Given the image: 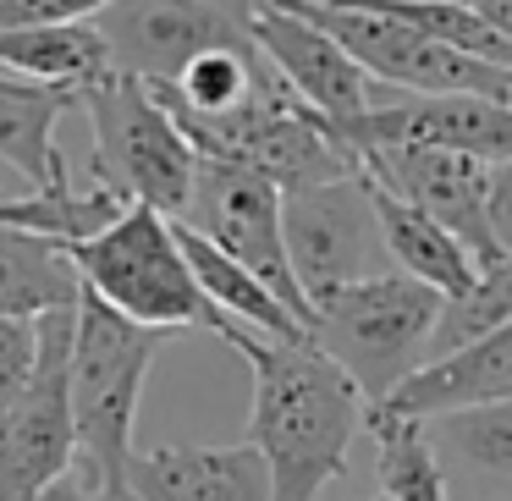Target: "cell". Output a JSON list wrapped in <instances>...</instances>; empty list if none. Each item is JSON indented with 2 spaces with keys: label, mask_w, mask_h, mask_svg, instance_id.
I'll use <instances>...</instances> for the list:
<instances>
[{
  "label": "cell",
  "mask_w": 512,
  "mask_h": 501,
  "mask_svg": "<svg viewBox=\"0 0 512 501\" xmlns=\"http://www.w3.org/2000/svg\"><path fill=\"white\" fill-rule=\"evenodd\" d=\"M45 358L39 380L12 413H0V501H45L61 479L78 474V430H72V336L78 309L39 320Z\"/></svg>",
  "instance_id": "cell-11"
},
{
  "label": "cell",
  "mask_w": 512,
  "mask_h": 501,
  "mask_svg": "<svg viewBox=\"0 0 512 501\" xmlns=\"http://www.w3.org/2000/svg\"><path fill=\"white\" fill-rule=\"evenodd\" d=\"M375 215H380V237H386V254H391V270H397V276L424 281V287L441 292L446 303L463 298V292H474V281L485 276L446 226H435L419 204H408L402 193H391L386 182H375Z\"/></svg>",
  "instance_id": "cell-19"
},
{
  "label": "cell",
  "mask_w": 512,
  "mask_h": 501,
  "mask_svg": "<svg viewBox=\"0 0 512 501\" xmlns=\"http://www.w3.org/2000/svg\"><path fill=\"white\" fill-rule=\"evenodd\" d=\"M177 226L199 232L226 259H237L248 276H259L298 314L303 331L314 336V309L303 298L298 276H292V259H287V226H281V188L276 182H265L248 166H226V160L199 155V182H193V199H188Z\"/></svg>",
  "instance_id": "cell-10"
},
{
  "label": "cell",
  "mask_w": 512,
  "mask_h": 501,
  "mask_svg": "<svg viewBox=\"0 0 512 501\" xmlns=\"http://www.w3.org/2000/svg\"><path fill=\"white\" fill-rule=\"evenodd\" d=\"M364 501H386V496H364Z\"/></svg>",
  "instance_id": "cell-31"
},
{
  "label": "cell",
  "mask_w": 512,
  "mask_h": 501,
  "mask_svg": "<svg viewBox=\"0 0 512 501\" xmlns=\"http://www.w3.org/2000/svg\"><path fill=\"white\" fill-rule=\"evenodd\" d=\"M67 111H83L72 94L56 89H34L23 78L0 72V166H12L28 177V188H45L67 171L56 149V122Z\"/></svg>",
  "instance_id": "cell-21"
},
{
  "label": "cell",
  "mask_w": 512,
  "mask_h": 501,
  "mask_svg": "<svg viewBox=\"0 0 512 501\" xmlns=\"http://www.w3.org/2000/svg\"><path fill=\"white\" fill-rule=\"evenodd\" d=\"M78 303L83 281L67 248L23 232H0V320H45V314L78 309Z\"/></svg>",
  "instance_id": "cell-22"
},
{
  "label": "cell",
  "mask_w": 512,
  "mask_h": 501,
  "mask_svg": "<svg viewBox=\"0 0 512 501\" xmlns=\"http://www.w3.org/2000/svg\"><path fill=\"white\" fill-rule=\"evenodd\" d=\"M364 435L375 441V474L386 501H452V479L424 424L397 419V413H369Z\"/></svg>",
  "instance_id": "cell-23"
},
{
  "label": "cell",
  "mask_w": 512,
  "mask_h": 501,
  "mask_svg": "<svg viewBox=\"0 0 512 501\" xmlns=\"http://www.w3.org/2000/svg\"><path fill=\"white\" fill-rule=\"evenodd\" d=\"M94 12H100V0H0V34L72 23V17H94Z\"/></svg>",
  "instance_id": "cell-27"
},
{
  "label": "cell",
  "mask_w": 512,
  "mask_h": 501,
  "mask_svg": "<svg viewBox=\"0 0 512 501\" xmlns=\"http://www.w3.org/2000/svg\"><path fill=\"white\" fill-rule=\"evenodd\" d=\"M83 116L94 133L89 177L105 182L116 199L160 210L166 221H182L199 182V149L188 144L182 122L160 105V94L138 78L116 72L94 94H83Z\"/></svg>",
  "instance_id": "cell-6"
},
{
  "label": "cell",
  "mask_w": 512,
  "mask_h": 501,
  "mask_svg": "<svg viewBox=\"0 0 512 501\" xmlns=\"http://www.w3.org/2000/svg\"><path fill=\"white\" fill-rule=\"evenodd\" d=\"M446 298L408 276H375L314 298V347L358 386L369 408H386L424 364Z\"/></svg>",
  "instance_id": "cell-4"
},
{
  "label": "cell",
  "mask_w": 512,
  "mask_h": 501,
  "mask_svg": "<svg viewBox=\"0 0 512 501\" xmlns=\"http://www.w3.org/2000/svg\"><path fill=\"white\" fill-rule=\"evenodd\" d=\"M45 501H122V496H105V490H94V485H83V479L78 474H72V479H61V485L56 490H50V496Z\"/></svg>",
  "instance_id": "cell-29"
},
{
  "label": "cell",
  "mask_w": 512,
  "mask_h": 501,
  "mask_svg": "<svg viewBox=\"0 0 512 501\" xmlns=\"http://www.w3.org/2000/svg\"><path fill=\"white\" fill-rule=\"evenodd\" d=\"M133 501H276L270 463L248 441L237 446H155L138 452Z\"/></svg>",
  "instance_id": "cell-15"
},
{
  "label": "cell",
  "mask_w": 512,
  "mask_h": 501,
  "mask_svg": "<svg viewBox=\"0 0 512 501\" xmlns=\"http://www.w3.org/2000/svg\"><path fill=\"white\" fill-rule=\"evenodd\" d=\"M171 116L182 122L188 144L199 149L204 160H226V166L259 171L265 182L281 188V199L364 171V160L353 155V144H347L320 111H309V105L281 83V72L248 105H237V111H226V116H182V111H171Z\"/></svg>",
  "instance_id": "cell-5"
},
{
  "label": "cell",
  "mask_w": 512,
  "mask_h": 501,
  "mask_svg": "<svg viewBox=\"0 0 512 501\" xmlns=\"http://www.w3.org/2000/svg\"><path fill=\"white\" fill-rule=\"evenodd\" d=\"M166 342L171 331L133 325L83 292L72 336V430H78V479L105 496L133 501L127 479L138 463V402Z\"/></svg>",
  "instance_id": "cell-2"
},
{
  "label": "cell",
  "mask_w": 512,
  "mask_h": 501,
  "mask_svg": "<svg viewBox=\"0 0 512 501\" xmlns=\"http://www.w3.org/2000/svg\"><path fill=\"white\" fill-rule=\"evenodd\" d=\"M490 226H496L501 254L512 259V160L507 166H490Z\"/></svg>",
  "instance_id": "cell-28"
},
{
  "label": "cell",
  "mask_w": 512,
  "mask_h": 501,
  "mask_svg": "<svg viewBox=\"0 0 512 501\" xmlns=\"http://www.w3.org/2000/svg\"><path fill=\"white\" fill-rule=\"evenodd\" d=\"M72 270H78L83 292L100 298L105 309H116L122 320L149 325V331H215L226 336L237 331L210 298H204L199 276H193L188 254H182L177 221H166L160 210H133L100 232L94 243L67 248Z\"/></svg>",
  "instance_id": "cell-3"
},
{
  "label": "cell",
  "mask_w": 512,
  "mask_h": 501,
  "mask_svg": "<svg viewBox=\"0 0 512 501\" xmlns=\"http://www.w3.org/2000/svg\"><path fill=\"white\" fill-rule=\"evenodd\" d=\"M0 72L34 83V89L72 94L83 105V94H94L100 83L116 78V61H111V45H105L100 23L94 17H72V23L0 34Z\"/></svg>",
  "instance_id": "cell-17"
},
{
  "label": "cell",
  "mask_w": 512,
  "mask_h": 501,
  "mask_svg": "<svg viewBox=\"0 0 512 501\" xmlns=\"http://www.w3.org/2000/svg\"><path fill=\"white\" fill-rule=\"evenodd\" d=\"M127 210L133 204L116 199L105 182H94V177L78 182L67 166L45 188L0 199V232H23V237H39V243H56V248H78V243H94L100 232H111Z\"/></svg>",
  "instance_id": "cell-20"
},
{
  "label": "cell",
  "mask_w": 512,
  "mask_h": 501,
  "mask_svg": "<svg viewBox=\"0 0 512 501\" xmlns=\"http://www.w3.org/2000/svg\"><path fill=\"white\" fill-rule=\"evenodd\" d=\"M254 39L265 50V61L281 72L292 94L309 111H320L336 133H353L364 116H375L380 105H391L397 94L386 83H375L325 28H314L298 6H254Z\"/></svg>",
  "instance_id": "cell-12"
},
{
  "label": "cell",
  "mask_w": 512,
  "mask_h": 501,
  "mask_svg": "<svg viewBox=\"0 0 512 501\" xmlns=\"http://www.w3.org/2000/svg\"><path fill=\"white\" fill-rule=\"evenodd\" d=\"M490 402H512V320L501 331H490L485 342L424 364L386 408L369 413H397V419L424 424V419H446V413L490 408Z\"/></svg>",
  "instance_id": "cell-16"
},
{
  "label": "cell",
  "mask_w": 512,
  "mask_h": 501,
  "mask_svg": "<svg viewBox=\"0 0 512 501\" xmlns=\"http://www.w3.org/2000/svg\"><path fill=\"white\" fill-rule=\"evenodd\" d=\"M292 6L314 28H325L391 94H430V100H441V94H474V100L512 105V72L435 45L430 34H419L402 17H391L386 6H331V0H292Z\"/></svg>",
  "instance_id": "cell-7"
},
{
  "label": "cell",
  "mask_w": 512,
  "mask_h": 501,
  "mask_svg": "<svg viewBox=\"0 0 512 501\" xmlns=\"http://www.w3.org/2000/svg\"><path fill=\"white\" fill-rule=\"evenodd\" d=\"M358 160H364V171L375 182H386L391 193L419 204L435 226H446L479 270L507 265V254L496 243V226H490V166L485 160L441 155V149H369Z\"/></svg>",
  "instance_id": "cell-13"
},
{
  "label": "cell",
  "mask_w": 512,
  "mask_h": 501,
  "mask_svg": "<svg viewBox=\"0 0 512 501\" xmlns=\"http://www.w3.org/2000/svg\"><path fill=\"white\" fill-rule=\"evenodd\" d=\"M424 435L446 463L452 501H512V402L424 419Z\"/></svg>",
  "instance_id": "cell-18"
},
{
  "label": "cell",
  "mask_w": 512,
  "mask_h": 501,
  "mask_svg": "<svg viewBox=\"0 0 512 501\" xmlns=\"http://www.w3.org/2000/svg\"><path fill=\"white\" fill-rule=\"evenodd\" d=\"M353 155L369 149H441V155H468L485 166L512 160V105L474 100V94H397L375 116L347 133Z\"/></svg>",
  "instance_id": "cell-14"
},
{
  "label": "cell",
  "mask_w": 512,
  "mask_h": 501,
  "mask_svg": "<svg viewBox=\"0 0 512 501\" xmlns=\"http://www.w3.org/2000/svg\"><path fill=\"white\" fill-rule=\"evenodd\" d=\"M226 347H237L254 369L248 446L270 463L276 501H320V490L347 474L353 441L369 430V402L314 342L232 331Z\"/></svg>",
  "instance_id": "cell-1"
},
{
  "label": "cell",
  "mask_w": 512,
  "mask_h": 501,
  "mask_svg": "<svg viewBox=\"0 0 512 501\" xmlns=\"http://www.w3.org/2000/svg\"><path fill=\"white\" fill-rule=\"evenodd\" d=\"M479 12H485L490 23H496V34L512 45V0H479Z\"/></svg>",
  "instance_id": "cell-30"
},
{
  "label": "cell",
  "mask_w": 512,
  "mask_h": 501,
  "mask_svg": "<svg viewBox=\"0 0 512 501\" xmlns=\"http://www.w3.org/2000/svg\"><path fill=\"white\" fill-rule=\"evenodd\" d=\"M39 358H45L39 320H0V413H12L34 391Z\"/></svg>",
  "instance_id": "cell-26"
},
{
  "label": "cell",
  "mask_w": 512,
  "mask_h": 501,
  "mask_svg": "<svg viewBox=\"0 0 512 501\" xmlns=\"http://www.w3.org/2000/svg\"><path fill=\"white\" fill-rule=\"evenodd\" d=\"M507 320H512V259L501 270H485V276L474 281V292H463V298H452L441 309V325H435V342H430V364L485 342V336L501 331Z\"/></svg>",
  "instance_id": "cell-25"
},
{
  "label": "cell",
  "mask_w": 512,
  "mask_h": 501,
  "mask_svg": "<svg viewBox=\"0 0 512 501\" xmlns=\"http://www.w3.org/2000/svg\"><path fill=\"white\" fill-rule=\"evenodd\" d=\"M100 23L122 78L171 89L193 61L215 50H259L254 6L243 0H100Z\"/></svg>",
  "instance_id": "cell-8"
},
{
  "label": "cell",
  "mask_w": 512,
  "mask_h": 501,
  "mask_svg": "<svg viewBox=\"0 0 512 501\" xmlns=\"http://www.w3.org/2000/svg\"><path fill=\"white\" fill-rule=\"evenodd\" d=\"M386 12L402 17L408 28H419V34H430L435 45L457 50V56H474L485 67L512 72V45L479 12V0H386Z\"/></svg>",
  "instance_id": "cell-24"
},
{
  "label": "cell",
  "mask_w": 512,
  "mask_h": 501,
  "mask_svg": "<svg viewBox=\"0 0 512 501\" xmlns=\"http://www.w3.org/2000/svg\"><path fill=\"white\" fill-rule=\"evenodd\" d=\"M281 226H287V259L303 298L358 287V281L391 276V254L375 215V182L369 171H353L325 188H303L281 199Z\"/></svg>",
  "instance_id": "cell-9"
}]
</instances>
